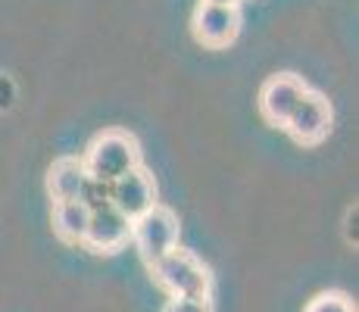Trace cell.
Masks as SVG:
<instances>
[{
    "label": "cell",
    "instance_id": "obj_1",
    "mask_svg": "<svg viewBox=\"0 0 359 312\" xmlns=\"http://www.w3.org/2000/svg\"><path fill=\"white\" fill-rule=\"evenodd\" d=\"M85 172L100 182H119L122 175H128L131 169L141 165V150L137 141L126 131H103L100 137H94V144L88 147L85 159H81Z\"/></svg>",
    "mask_w": 359,
    "mask_h": 312
},
{
    "label": "cell",
    "instance_id": "obj_2",
    "mask_svg": "<svg viewBox=\"0 0 359 312\" xmlns=\"http://www.w3.org/2000/svg\"><path fill=\"white\" fill-rule=\"evenodd\" d=\"M154 278L169 297H210L212 275L203 262L188 250H172L160 262H154Z\"/></svg>",
    "mask_w": 359,
    "mask_h": 312
},
{
    "label": "cell",
    "instance_id": "obj_3",
    "mask_svg": "<svg viewBox=\"0 0 359 312\" xmlns=\"http://www.w3.org/2000/svg\"><path fill=\"white\" fill-rule=\"evenodd\" d=\"M131 240L147 266L160 262L172 250H178V216L163 203H154L144 216L131 222Z\"/></svg>",
    "mask_w": 359,
    "mask_h": 312
},
{
    "label": "cell",
    "instance_id": "obj_4",
    "mask_svg": "<svg viewBox=\"0 0 359 312\" xmlns=\"http://www.w3.org/2000/svg\"><path fill=\"white\" fill-rule=\"evenodd\" d=\"M285 128L291 131L294 141L300 144H319L331 128V103L322 94L306 91L303 100L297 103V109L291 113V119L285 122Z\"/></svg>",
    "mask_w": 359,
    "mask_h": 312
},
{
    "label": "cell",
    "instance_id": "obj_5",
    "mask_svg": "<svg viewBox=\"0 0 359 312\" xmlns=\"http://www.w3.org/2000/svg\"><path fill=\"white\" fill-rule=\"evenodd\" d=\"M306 91L309 88L303 85L297 75H275V79H269L266 85H262V94H259L262 116L272 125H285Z\"/></svg>",
    "mask_w": 359,
    "mask_h": 312
},
{
    "label": "cell",
    "instance_id": "obj_6",
    "mask_svg": "<svg viewBox=\"0 0 359 312\" xmlns=\"http://www.w3.org/2000/svg\"><path fill=\"white\" fill-rule=\"evenodd\" d=\"M156 203V187H154V178L137 165L131 169L128 175H122L119 182H113V206L122 212L126 219L135 222L137 216L150 210Z\"/></svg>",
    "mask_w": 359,
    "mask_h": 312
},
{
    "label": "cell",
    "instance_id": "obj_7",
    "mask_svg": "<svg viewBox=\"0 0 359 312\" xmlns=\"http://www.w3.org/2000/svg\"><path fill=\"white\" fill-rule=\"evenodd\" d=\"M128 238H131V219L122 216L116 206H107V210L91 212V222H88V231L81 244L94 250V253H113Z\"/></svg>",
    "mask_w": 359,
    "mask_h": 312
},
{
    "label": "cell",
    "instance_id": "obj_8",
    "mask_svg": "<svg viewBox=\"0 0 359 312\" xmlns=\"http://www.w3.org/2000/svg\"><path fill=\"white\" fill-rule=\"evenodd\" d=\"M241 29V10L238 6H216L200 4L194 13V34L210 47H225L234 41Z\"/></svg>",
    "mask_w": 359,
    "mask_h": 312
},
{
    "label": "cell",
    "instance_id": "obj_9",
    "mask_svg": "<svg viewBox=\"0 0 359 312\" xmlns=\"http://www.w3.org/2000/svg\"><path fill=\"white\" fill-rule=\"evenodd\" d=\"M88 172L81 165V159H72V156H63L50 165L47 172V191H50L53 203H66V200H79V191L85 184Z\"/></svg>",
    "mask_w": 359,
    "mask_h": 312
},
{
    "label": "cell",
    "instance_id": "obj_10",
    "mask_svg": "<svg viewBox=\"0 0 359 312\" xmlns=\"http://www.w3.org/2000/svg\"><path fill=\"white\" fill-rule=\"evenodd\" d=\"M91 212L79 203V200H66V203H53V228L69 244H81L88 231Z\"/></svg>",
    "mask_w": 359,
    "mask_h": 312
},
{
    "label": "cell",
    "instance_id": "obj_11",
    "mask_svg": "<svg viewBox=\"0 0 359 312\" xmlns=\"http://www.w3.org/2000/svg\"><path fill=\"white\" fill-rule=\"evenodd\" d=\"M79 203L85 206L88 212L107 210V206H113V184L88 175V178H85V184H81V191H79Z\"/></svg>",
    "mask_w": 359,
    "mask_h": 312
},
{
    "label": "cell",
    "instance_id": "obj_12",
    "mask_svg": "<svg viewBox=\"0 0 359 312\" xmlns=\"http://www.w3.org/2000/svg\"><path fill=\"white\" fill-rule=\"evenodd\" d=\"M306 312H356L350 297L344 294H319L316 300H309Z\"/></svg>",
    "mask_w": 359,
    "mask_h": 312
},
{
    "label": "cell",
    "instance_id": "obj_13",
    "mask_svg": "<svg viewBox=\"0 0 359 312\" xmlns=\"http://www.w3.org/2000/svg\"><path fill=\"white\" fill-rule=\"evenodd\" d=\"M163 312H212L210 297H172Z\"/></svg>",
    "mask_w": 359,
    "mask_h": 312
},
{
    "label": "cell",
    "instance_id": "obj_14",
    "mask_svg": "<svg viewBox=\"0 0 359 312\" xmlns=\"http://www.w3.org/2000/svg\"><path fill=\"white\" fill-rule=\"evenodd\" d=\"M13 107V85L6 79H0V109H10Z\"/></svg>",
    "mask_w": 359,
    "mask_h": 312
},
{
    "label": "cell",
    "instance_id": "obj_15",
    "mask_svg": "<svg viewBox=\"0 0 359 312\" xmlns=\"http://www.w3.org/2000/svg\"><path fill=\"white\" fill-rule=\"evenodd\" d=\"M203 4H216V6H238V0H203Z\"/></svg>",
    "mask_w": 359,
    "mask_h": 312
}]
</instances>
